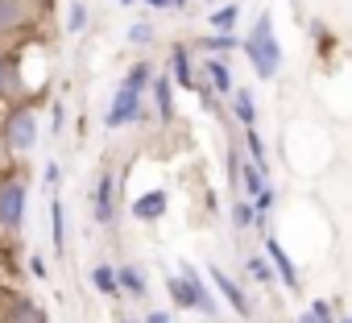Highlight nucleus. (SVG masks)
<instances>
[{"label":"nucleus","mask_w":352,"mask_h":323,"mask_svg":"<svg viewBox=\"0 0 352 323\" xmlns=\"http://www.w3.org/2000/svg\"><path fill=\"white\" fill-rule=\"evenodd\" d=\"M241 50L249 54V67H253L257 79H278V71H282V42L274 34V17L265 9L257 13V21H253L249 38L241 42Z\"/></svg>","instance_id":"nucleus-1"},{"label":"nucleus","mask_w":352,"mask_h":323,"mask_svg":"<svg viewBox=\"0 0 352 323\" xmlns=\"http://www.w3.org/2000/svg\"><path fill=\"white\" fill-rule=\"evenodd\" d=\"M0 145H5L13 157L30 153L38 145V112L30 100H17L13 108H5V120H0Z\"/></svg>","instance_id":"nucleus-2"},{"label":"nucleus","mask_w":352,"mask_h":323,"mask_svg":"<svg viewBox=\"0 0 352 323\" xmlns=\"http://www.w3.org/2000/svg\"><path fill=\"white\" fill-rule=\"evenodd\" d=\"M25 199H30V187L21 175H0V228L5 232H21Z\"/></svg>","instance_id":"nucleus-3"},{"label":"nucleus","mask_w":352,"mask_h":323,"mask_svg":"<svg viewBox=\"0 0 352 323\" xmlns=\"http://www.w3.org/2000/svg\"><path fill=\"white\" fill-rule=\"evenodd\" d=\"M141 120V91H133V87H116V96H112V104H108V112H104V129H129V124H137Z\"/></svg>","instance_id":"nucleus-4"},{"label":"nucleus","mask_w":352,"mask_h":323,"mask_svg":"<svg viewBox=\"0 0 352 323\" xmlns=\"http://www.w3.org/2000/svg\"><path fill=\"white\" fill-rule=\"evenodd\" d=\"M116 191H120V179L112 170H100L96 175V187H91V212H96V224L100 228L116 224Z\"/></svg>","instance_id":"nucleus-5"},{"label":"nucleus","mask_w":352,"mask_h":323,"mask_svg":"<svg viewBox=\"0 0 352 323\" xmlns=\"http://www.w3.org/2000/svg\"><path fill=\"white\" fill-rule=\"evenodd\" d=\"M208 282L220 290V298H224V302H228V307H232L241 319H249V315H253V302H249V294L236 286V278H232L228 269H220V265H208Z\"/></svg>","instance_id":"nucleus-6"},{"label":"nucleus","mask_w":352,"mask_h":323,"mask_svg":"<svg viewBox=\"0 0 352 323\" xmlns=\"http://www.w3.org/2000/svg\"><path fill=\"white\" fill-rule=\"evenodd\" d=\"M166 208H170L166 187H149V191H141V195L129 203V216H133L137 224H157V220L166 216Z\"/></svg>","instance_id":"nucleus-7"},{"label":"nucleus","mask_w":352,"mask_h":323,"mask_svg":"<svg viewBox=\"0 0 352 323\" xmlns=\"http://www.w3.org/2000/svg\"><path fill=\"white\" fill-rule=\"evenodd\" d=\"M170 75H174V83H179L183 91H195V83L204 79V75H195V54H191L187 42L170 46Z\"/></svg>","instance_id":"nucleus-8"},{"label":"nucleus","mask_w":352,"mask_h":323,"mask_svg":"<svg viewBox=\"0 0 352 323\" xmlns=\"http://www.w3.org/2000/svg\"><path fill=\"white\" fill-rule=\"evenodd\" d=\"M34 21V0H0V38L25 30Z\"/></svg>","instance_id":"nucleus-9"},{"label":"nucleus","mask_w":352,"mask_h":323,"mask_svg":"<svg viewBox=\"0 0 352 323\" xmlns=\"http://www.w3.org/2000/svg\"><path fill=\"white\" fill-rule=\"evenodd\" d=\"M149 91H153V104H157V116H162V124H170V120H174V91H179L174 75H170V71L153 75V79H149Z\"/></svg>","instance_id":"nucleus-10"},{"label":"nucleus","mask_w":352,"mask_h":323,"mask_svg":"<svg viewBox=\"0 0 352 323\" xmlns=\"http://www.w3.org/2000/svg\"><path fill=\"white\" fill-rule=\"evenodd\" d=\"M199 75H204V83H208L216 96H232V87H236V83H232V71H228V63H224V58H216V54L199 63Z\"/></svg>","instance_id":"nucleus-11"},{"label":"nucleus","mask_w":352,"mask_h":323,"mask_svg":"<svg viewBox=\"0 0 352 323\" xmlns=\"http://www.w3.org/2000/svg\"><path fill=\"white\" fill-rule=\"evenodd\" d=\"M265 257L274 261V269H278V278H282V286L286 290H298V269H294V261H290V253L278 245V236H265Z\"/></svg>","instance_id":"nucleus-12"},{"label":"nucleus","mask_w":352,"mask_h":323,"mask_svg":"<svg viewBox=\"0 0 352 323\" xmlns=\"http://www.w3.org/2000/svg\"><path fill=\"white\" fill-rule=\"evenodd\" d=\"M166 294H170V302L179 307V311H199V294H195V282L187 274L166 278Z\"/></svg>","instance_id":"nucleus-13"},{"label":"nucleus","mask_w":352,"mask_h":323,"mask_svg":"<svg viewBox=\"0 0 352 323\" xmlns=\"http://www.w3.org/2000/svg\"><path fill=\"white\" fill-rule=\"evenodd\" d=\"M232 116H236V124L241 129H253L257 124V100H253V91L249 87H232Z\"/></svg>","instance_id":"nucleus-14"},{"label":"nucleus","mask_w":352,"mask_h":323,"mask_svg":"<svg viewBox=\"0 0 352 323\" xmlns=\"http://www.w3.org/2000/svg\"><path fill=\"white\" fill-rule=\"evenodd\" d=\"M50 245H54V253H67V212H63L58 195H50Z\"/></svg>","instance_id":"nucleus-15"},{"label":"nucleus","mask_w":352,"mask_h":323,"mask_svg":"<svg viewBox=\"0 0 352 323\" xmlns=\"http://www.w3.org/2000/svg\"><path fill=\"white\" fill-rule=\"evenodd\" d=\"M116 278H120V294H133V298H145V294H149L145 269H141V265H120Z\"/></svg>","instance_id":"nucleus-16"},{"label":"nucleus","mask_w":352,"mask_h":323,"mask_svg":"<svg viewBox=\"0 0 352 323\" xmlns=\"http://www.w3.org/2000/svg\"><path fill=\"white\" fill-rule=\"evenodd\" d=\"M183 274H187V278H191V282H195V294H199V311H204V315H208V319H216V315H220V307H216V294H212V286H208V282H204V278H199V269H195V265H191V261H187V265H183Z\"/></svg>","instance_id":"nucleus-17"},{"label":"nucleus","mask_w":352,"mask_h":323,"mask_svg":"<svg viewBox=\"0 0 352 323\" xmlns=\"http://www.w3.org/2000/svg\"><path fill=\"white\" fill-rule=\"evenodd\" d=\"M199 50H204V54L224 58L228 50H241V38H236V34H216V30H212L208 38H199Z\"/></svg>","instance_id":"nucleus-18"},{"label":"nucleus","mask_w":352,"mask_h":323,"mask_svg":"<svg viewBox=\"0 0 352 323\" xmlns=\"http://www.w3.org/2000/svg\"><path fill=\"white\" fill-rule=\"evenodd\" d=\"M91 286H96L104 298H120V278H116V269H112V265H104V261L91 269Z\"/></svg>","instance_id":"nucleus-19"},{"label":"nucleus","mask_w":352,"mask_h":323,"mask_svg":"<svg viewBox=\"0 0 352 323\" xmlns=\"http://www.w3.org/2000/svg\"><path fill=\"white\" fill-rule=\"evenodd\" d=\"M265 179H270V175H265V170H257L253 162H241V191H245L249 199H257V195H261V191L270 187Z\"/></svg>","instance_id":"nucleus-20"},{"label":"nucleus","mask_w":352,"mask_h":323,"mask_svg":"<svg viewBox=\"0 0 352 323\" xmlns=\"http://www.w3.org/2000/svg\"><path fill=\"white\" fill-rule=\"evenodd\" d=\"M236 21H241V5L232 0V5H220L212 17H208V25L216 30V34H236Z\"/></svg>","instance_id":"nucleus-21"},{"label":"nucleus","mask_w":352,"mask_h":323,"mask_svg":"<svg viewBox=\"0 0 352 323\" xmlns=\"http://www.w3.org/2000/svg\"><path fill=\"white\" fill-rule=\"evenodd\" d=\"M149 79H153V67H149L145 58H141V63H133V67L124 71V87H133V91H141V96L149 91Z\"/></svg>","instance_id":"nucleus-22"},{"label":"nucleus","mask_w":352,"mask_h":323,"mask_svg":"<svg viewBox=\"0 0 352 323\" xmlns=\"http://www.w3.org/2000/svg\"><path fill=\"white\" fill-rule=\"evenodd\" d=\"M245 149H249V162H253V166L270 175V157H265V141L257 137V129H245Z\"/></svg>","instance_id":"nucleus-23"},{"label":"nucleus","mask_w":352,"mask_h":323,"mask_svg":"<svg viewBox=\"0 0 352 323\" xmlns=\"http://www.w3.org/2000/svg\"><path fill=\"white\" fill-rule=\"evenodd\" d=\"M249 274H253V282H261V286H274V278H278L274 261H270V257H261V253H253V257H249Z\"/></svg>","instance_id":"nucleus-24"},{"label":"nucleus","mask_w":352,"mask_h":323,"mask_svg":"<svg viewBox=\"0 0 352 323\" xmlns=\"http://www.w3.org/2000/svg\"><path fill=\"white\" fill-rule=\"evenodd\" d=\"M87 5L83 0H67V34H83L87 30Z\"/></svg>","instance_id":"nucleus-25"},{"label":"nucleus","mask_w":352,"mask_h":323,"mask_svg":"<svg viewBox=\"0 0 352 323\" xmlns=\"http://www.w3.org/2000/svg\"><path fill=\"white\" fill-rule=\"evenodd\" d=\"M253 224H257L253 199H236V203H232V228H253Z\"/></svg>","instance_id":"nucleus-26"},{"label":"nucleus","mask_w":352,"mask_h":323,"mask_svg":"<svg viewBox=\"0 0 352 323\" xmlns=\"http://www.w3.org/2000/svg\"><path fill=\"white\" fill-rule=\"evenodd\" d=\"M13 91V54L0 46V100Z\"/></svg>","instance_id":"nucleus-27"},{"label":"nucleus","mask_w":352,"mask_h":323,"mask_svg":"<svg viewBox=\"0 0 352 323\" xmlns=\"http://www.w3.org/2000/svg\"><path fill=\"white\" fill-rule=\"evenodd\" d=\"M129 42H133V46H149V42H153V25H149V21H133V25H129Z\"/></svg>","instance_id":"nucleus-28"},{"label":"nucleus","mask_w":352,"mask_h":323,"mask_svg":"<svg viewBox=\"0 0 352 323\" xmlns=\"http://www.w3.org/2000/svg\"><path fill=\"white\" fill-rule=\"evenodd\" d=\"M58 179H63L58 162H46V170H42V183H46V191H50V195H58Z\"/></svg>","instance_id":"nucleus-29"},{"label":"nucleus","mask_w":352,"mask_h":323,"mask_svg":"<svg viewBox=\"0 0 352 323\" xmlns=\"http://www.w3.org/2000/svg\"><path fill=\"white\" fill-rule=\"evenodd\" d=\"M274 203H278V191H274V187H265V191H261V195L253 199V208H257V216H270V208H274Z\"/></svg>","instance_id":"nucleus-30"},{"label":"nucleus","mask_w":352,"mask_h":323,"mask_svg":"<svg viewBox=\"0 0 352 323\" xmlns=\"http://www.w3.org/2000/svg\"><path fill=\"white\" fill-rule=\"evenodd\" d=\"M311 311H315L323 323H336V311H331V302H327V298H315V302H311Z\"/></svg>","instance_id":"nucleus-31"},{"label":"nucleus","mask_w":352,"mask_h":323,"mask_svg":"<svg viewBox=\"0 0 352 323\" xmlns=\"http://www.w3.org/2000/svg\"><path fill=\"white\" fill-rule=\"evenodd\" d=\"M63 120H67V108H63V100H58V104H54V116H50V133H54V137L63 133Z\"/></svg>","instance_id":"nucleus-32"},{"label":"nucleus","mask_w":352,"mask_h":323,"mask_svg":"<svg viewBox=\"0 0 352 323\" xmlns=\"http://www.w3.org/2000/svg\"><path fill=\"white\" fill-rule=\"evenodd\" d=\"M30 274H34V278H46V261H42L38 253H30Z\"/></svg>","instance_id":"nucleus-33"},{"label":"nucleus","mask_w":352,"mask_h":323,"mask_svg":"<svg viewBox=\"0 0 352 323\" xmlns=\"http://www.w3.org/2000/svg\"><path fill=\"white\" fill-rule=\"evenodd\" d=\"M145 323H174V319H170L166 311H149V315H145Z\"/></svg>","instance_id":"nucleus-34"},{"label":"nucleus","mask_w":352,"mask_h":323,"mask_svg":"<svg viewBox=\"0 0 352 323\" xmlns=\"http://www.w3.org/2000/svg\"><path fill=\"white\" fill-rule=\"evenodd\" d=\"M141 5H149V9H157V13H162V9H174V0H141Z\"/></svg>","instance_id":"nucleus-35"},{"label":"nucleus","mask_w":352,"mask_h":323,"mask_svg":"<svg viewBox=\"0 0 352 323\" xmlns=\"http://www.w3.org/2000/svg\"><path fill=\"white\" fill-rule=\"evenodd\" d=\"M298 323H323V319H319V315H315V311H311V307H307V311H302V315H298Z\"/></svg>","instance_id":"nucleus-36"},{"label":"nucleus","mask_w":352,"mask_h":323,"mask_svg":"<svg viewBox=\"0 0 352 323\" xmlns=\"http://www.w3.org/2000/svg\"><path fill=\"white\" fill-rule=\"evenodd\" d=\"M116 323H145V319H116Z\"/></svg>","instance_id":"nucleus-37"},{"label":"nucleus","mask_w":352,"mask_h":323,"mask_svg":"<svg viewBox=\"0 0 352 323\" xmlns=\"http://www.w3.org/2000/svg\"><path fill=\"white\" fill-rule=\"evenodd\" d=\"M336 323H352V315H340V319H336Z\"/></svg>","instance_id":"nucleus-38"},{"label":"nucleus","mask_w":352,"mask_h":323,"mask_svg":"<svg viewBox=\"0 0 352 323\" xmlns=\"http://www.w3.org/2000/svg\"><path fill=\"white\" fill-rule=\"evenodd\" d=\"M183 5H187V0H174V9H183Z\"/></svg>","instance_id":"nucleus-39"},{"label":"nucleus","mask_w":352,"mask_h":323,"mask_svg":"<svg viewBox=\"0 0 352 323\" xmlns=\"http://www.w3.org/2000/svg\"><path fill=\"white\" fill-rule=\"evenodd\" d=\"M116 5H137V0H116Z\"/></svg>","instance_id":"nucleus-40"}]
</instances>
